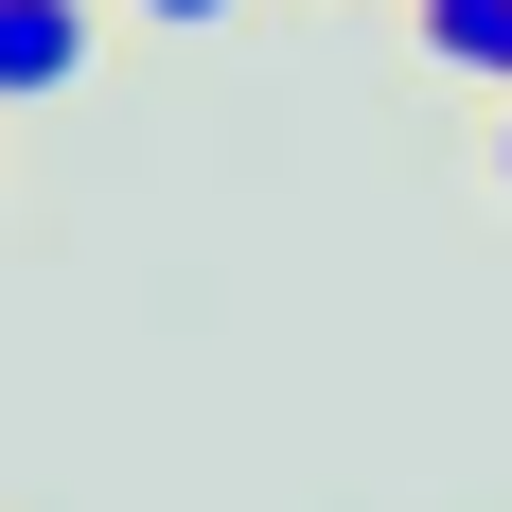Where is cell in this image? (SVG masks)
<instances>
[{"label": "cell", "mask_w": 512, "mask_h": 512, "mask_svg": "<svg viewBox=\"0 0 512 512\" xmlns=\"http://www.w3.org/2000/svg\"><path fill=\"white\" fill-rule=\"evenodd\" d=\"M89 53H106V0H0V106L89 89Z\"/></svg>", "instance_id": "cell-1"}, {"label": "cell", "mask_w": 512, "mask_h": 512, "mask_svg": "<svg viewBox=\"0 0 512 512\" xmlns=\"http://www.w3.org/2000/svg\"><path fill=\"white\" fill-rule=\"evenodd\" d=\"M424 53L477 71V89H512V0H424Z\"/></svg>", "instance_id": "cell-2"}, {"label": "cell", "mask_w": 512, "mask_h": 512, "mask_svg": "<svg viewBox=\"0 0 512 512\" xmlns=\"http://www.w3.org/2000/svg\"><path fill=\"white\" fill-rule=\"evenodd\" d=\"M142 18H159V36H212V18H230V0H142Z\"/></svg>", "instance_id": "cell-3"}, {"label": "cell", "mask_w": 512, "mask_h": 512, "mask_svg": "<svg viewBox=\"0 0 512 512\" xmlns=\"http://www.w3.org/2000/svg\"><path fill=\"white\" fill-rule=\"evenodd\" d=\"M495 195H512V124H495Z\"/></svg>", "instance_id": "cell-4"}]
</instances>
